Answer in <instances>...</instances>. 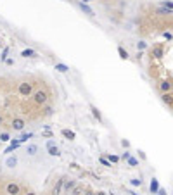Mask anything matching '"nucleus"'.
I'll return each mask as SVG.
<instances>
[{
	"mask_svg": "<svg viewBox=\"0 0 173 195\" xmlns=\"http://www.w3.org/2000/svg\"><path fill=\"white\" fill-rule=\"evenodd\" d=\"M83 2H85V4H86V2H92V0H83Z\"/></svg>",
	"mask_w": 173,
	"mask_h": 195,
	"instance_id": "29",
	"label": "nucleus"
},
{
	"mask_svg": "<svg viewBox=\"0 0 173 195\" xmlns=\"http://www.w3.org/2000/svg\"><path fill=\"white\" fill-rule=\"evenodd\" d=\"M33 100L37 102L38 106L47 104V100H49V93H47L45 90H38V92H35V95H33Z\"/></svg>",
	"mask_w": 173,
	"mask_h": 195,
	"instance_id": "1",
	"label": "nucleus"
},
{
	"mask_svg": "<svg viewBox=\"0 0 173 195\" xmlns=\"http://www.w3.org/2000/svg\"><path fill=\"white\" fill-rule=\"evenodd\" d=\"M37 150H38V147L37 145H28V154H30V155H35V154H37Z\"/></svg>",
	"mask_w": 173,
	"mask_h": 195,
	"instance_id": "13",
	"label": "nucleus"
},
{
	"mask_svg": "<svg viewBox=\"0 0 173 195\" xmlns=\"http://www.w3.org/2000/svg\"><path fill=\"white\" fill-rule=\"evenodd\" d=\"M101 162H102L104 166H111V162H108V161H106V159H101Z\"/></svg>",
	"mask_w": 173,
	"mask_h": 195,
	"instance_id": "25",
	"label": "nucleus"
},
{
	"mask_svg": "<svg viewBox=\"0 0 173 195\" xmlns=\"http://www.w3.org/2000/svg\"><path fill=\"white\" fill-rule=\"evenodd\" d=\"M157 188H159V185H157V179H152V181H151V192L154 193V192H157Z\"/></svg>",
	"mask_w": 173,
	"mask_h": 195,
	"instance_id": "18",
	"label": "nucleus"
},
{
	"mask_svg": "<svg viewBox=\"0 0 173 195\" xmlns=\"http://www.w3.org/2000/svg\"><path fill=\"white\" fill-rule=\"evenodd\" d=\"M19 93L23 95V97H30L31 95V83H21L19 85Z\"/></svg>",
	"mask_w": 173,
	"mask_h": 195,
	"instance_id": "2",
	"label": "nucleus"
},
{
	"mask_svg": "<svg viewBox=\"0 0 173 195\" xmlns=\"http://www.w3.org/2000/svg\"><path fill=\"white\" fill-rule=\"evenodd\" d=\"M170 88H171L170 81H163V83H161V90H163V92H170Z\"/></svg>",
	"mask_w": 173,
	"mask_h": 195,
	"instance_id": "15",
	"label": "nucleus"
},
{
	"mask_svg": "<svg viewBox=\"0 0 173 195\" xmlns=\"http://www.w3.org/2000/svg\"><path fill=\"white\" fill-rule=\"evenodd\" d=\"M0 140H2V142H7V140H11V138H9L7 133H2V135H0Z\"/></svg>",
	"mask_w": 173,
	"mask_h": 195,
	"instance_id": "23",
	"label": "nucleus"
},
{
	"mask_svg": "<svg viewBox=\"0 0 173 195\" xmlns=\"http://www.w3.org/2000/svg\"><path fill=\"white\" fill-rule=\"evenodd\" d=\"M62 181H64V179H59V185H57L54 190H52L54 193H59V192H61V188H62Z\"/></svg>",
	"mask_w": 173,
	"mask_h": 195,
	"instance_id": "21",
	"label": "nucleus"
},
{
	"mask_svg": "<svg viewBox=\"0 0 173 195\" xmlns=\"http://www.w3.org/2000/svg\"><path fill=\"white\" fill-rule=\"evenodd\" d=\"M47 148H49V154H50V155H55V157H57V155L61 154V152H59V148H57V147L54 145V142H49Z\"/></svg>",
	"mask_w": 173,
	"mask_h": 195,
	"instance_id": "5",
	"label": "nucleus"
},
{
	"mask_svg": "<svg viewBox=\"0 0 173 195\" xmlns=\"http://www.w3.org/2000/svg\"><path fill=\"white\" fill-rule=\"evenodd\" d=\"M118 52H119V57H121V59H128V52H126L125 48L119 47V48H118Z\"/></svg>",
	"mask_w": 173,
	"mask_h": 195,
	"instance_id": "19",
	"label": "nucleus"
},
{
	"mask_svg": "<svg viewBox=\"0 0 173 195\" xmlns=\"http://www.w3.org/2000/svg\"><path fill=\"white\" fill-rule=\"evenodd\" d=\"M55 69L61 71V73H66V71H69V68L66 66V64H55Z\"/></svg>",
	"mask_w": 173,
	"mask_h": 195,
	"instance_id": "12",
	"label": "nucleus"
},
{
	"mask_svg": "<svg viewBox=\"0 0 173 195\" xmlns=\"http://www.w3.org/2000/svg\"><path fill=\"white\" fill-rule=\"evenodd\" d=\"M92 114H94V117H97V121H102V116H101V112L97 111V107L92 106Z\"/></svg>",
	"mask_w": 173,
	"mask_h": 195,
	"instance_id": "14",
	"label": "nucleus"
},
{
	"mask_svg": "<svg viewBox=\"0 0 173 195\" xmlns=\"http://www.w3.org/2000/svg\"><path fill=\"white\" fill-rule=\"evenodd\" d=\"M152 54H154V57H163V48L161 47H154V50H152Z\"/></svg>",
	"mask_w": 173,
	"mask_h": 195,
	"instance_id": "11",
	"label": "nucleus"
},
{
	"mask_svg": "<svg viewBox=\"0 0 173 195\" xmlns=\"http://www.w3.org/2000/svg\"><path fill=\"white\" fill-rule=\"evenodd\" d=\"M24 124H26V123H24V119H21V117H16V119L12 121V128H14L16 131H21L23 128H24Z\"/></svg>",
	"mask_w": 173,
	"mask_h": 195,
	"instance_id": "3",
	"label": "nucleus"
},
{
	"mask_svg": "<svg viewBox=\"0 0 173 195\" xmlns=\"http://www.w3.org/2000/svg\"><path fill=\"white\" fill-rule=\"evenodd\" d=\"M163 100L166 102L168 106H171V95L168 93V92H164V95H163Z\"/></svg>",
	"mask_w": 173,
	"mask_h": 195,
	"instance_id": "17",
	"label": "nucleus"
},
{
	"mask_svg": "<svg viewBox=\"0 0 173 195\" xmlns=\"http://www.w3.org/2000/svg\"><path fill=\"white\" fill-rule=\"evenodd\" d=\"M5 192L7 193H11V195H14V193H19L21 188H19V185H16V183H9L5 186Z\"/></svg>",
	"mask_w": 173,
	"mask_h": 195,
	"instance_id": "4",
	"label": "nucleus"
},
{
	"mask_svg": "<svg viewBox=\"0 0 173 195\" xmlns=\"http://www.w3.org/2000/svg\"><path fill=\"white\" fill-rule=\"evenodd\" d=\"M5 164H7V168H14V166L17 164V159H16V157H9Z\"/></svg>",
	"mask_w": 173,
	"mask_h": 195,
	"instance_id": "10",
	"label": "nucleus"
},
{
	"mask_svg": "<svg viewBox=\"0 0 173 195\" xmlns=\"http://www.w3.org/2000/svg\"><path fill=\"white\" fill-rule=\"evenodd\" d=\"M28 138H31V133H23L21 138H19V142H26Z\"/></svg>",
	"mask_w": 173,
	"mask_h": 195,
	"instance_id": "20",
	"label": "nucleus"
},
{
	"mask_svg": "<svg viewBox=\"0 0 173 195\" xmlns=\"http://www.w3.org/2000/svg\"><path fill=\"white\" fill-rule=\"evenodd\" d=\"M164 38H166V40H171V33H164Z\"/></svg>",
	"mask_w": 173,
	"mask_h": 195,
	"instance_id": "26",
	"label": "nucleus"
},
{
	"mask_svg": "<svg viewBox=\"0 0 173 195\" xmlns=\"http://www.w3.org/2000/svg\"><path fill=\"white\" fill-rule=\"evenodd\" d=\"M62 137L68 138V140H75V131H71V130H62Z\"/></svg>",
	"mask_w": 173,
	"mask_h": 195,
	"instance_id": "7",
	"label": "nucleus"
},
{
	"mask_svg": "<svg viewBox=\"0 0 173 195\" xmlns=\"http://www.w3.org/2000/svg\"><path fill=\"white\" fill-rule=\"evenodd\" d=\"M109 159H111V162H118V161H119L116 155H109Z\"/></svg>",
	"mask_w": 173,
	"mask_h": 195,
	"instance_id": "24",
	"label": "nucleus"
},
{
	"mask_svg": "<svg viewBox=\"0 0 173 195\" xmlns=\"http://www.w3.org/2000/svg\"><path fill=\"white\" fill-rule=\"evenodd\" d=\"M126 161H128L130 166H137V164H139V161H137V159H133V157H128Z\"/></svg>",
	"mask_w": 173,
	"mask_h": 195,
	"instance_id": "22",
	"label": "nucleus"
},
{
	"mask_svg": "<svg viewBox=\"0 0 173 195\" xmlns=\"http://www.w3.org/2000/svg\"><path fill=\"white\" fill-rule=\"evenodd\" d=\"M19 143H21V142H19V140H14V142L11 143V147L7 148V152H12L14 148H17V147H19Z\"/></svg>",
	"mask_w": 173,
	"mask_h": 195,
	"instance_id": "16",
	"label": "nucleus"
},
{
	"mask_svg": "<svg viewBox=\"0 0 173 195\" xmlns=\"http://www.w3.org/2000/svg\"><path fill=\"white\" fill-rule=\"evenodd\" d=\"M132 185H140V179H132Z\"/></svg>",
	"mask_w": 173,
	"mask_h": 195,
	"instance_id": "27",
	"label": "nucleus"
},
{
	"mask_svg": "<svg viewBox=\"0 0 173 195\" xmlns=\"http://www.w3.org/2000/svg\"><path fill=\"white\" fill-rule=\"evenodd\" d=\"M2 123H4V117H2V116H0V124H2Z\"/></svg>",
	"mask_w": 173,
	"mask_h": 195,
	"instance_id": "28",
	"label": "nucleus"
},
{
	"mask_svg": "<svg viewBox=\"0 0 173 195\" xmlns=\"http://www.w3.org/2000/svg\"><path fill=\"white\" fill-rule=\"evenodd\" d=\"M62 186H64V192H69L75 186V181H62Z\"/></svg>",
	"mask_w": 173,
	"mask_h": 195,
	"instance_id": "8",
	"label": "nucleus"
},
{
	"mask_svg": "<svg viewBox=\"0 0 173 195\" xmlns=\"http://www.w3.org/2000/svg\"><path fill=\"white\" fill-rule=\"evenodd\" d=\"M21 55L23 57H35L37 54H35V50H31V48H26V50H23Z\"/></svg>",
	"mask_w": 173,
	"mask_h": 195,
	"instance_id": "9",
	"label": "nucleus"
},
{
	"mask_svg": "<svg viewBox=\"0 0 173 195\" xmlns=\"http://www.w3.org/2000/svg\"><path fill=\"white\" fill-rule=\"evenodd\" d=\"M80 7H81V11L85 12V14H88V16H94V11L90 9V7L86 5L85 2H80Z\"/></svg>",
	"mask_w": 173,
	"mask_h": 195,
	"instance_id": "6",
	"label": "nucleus"
}]
</instances>
